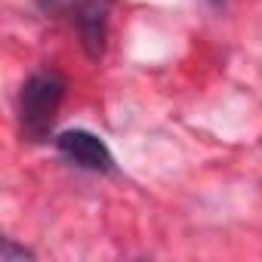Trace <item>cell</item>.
Returning a JSON list of instances; mask_svg holds the SVG:
<instances>
[{"label": "cell", "mask_w": 262, "mask_h": 262, "mask_svg": "<svg viewBox=\"0 0 262 262\" xmlns=\"http://www.w3.org/2000/svg\"><path fill=\"white\" fill-rule=\"evenodd\" d=\"M68 80L56 68H40L34 71L19 96V123H22V136L28 142H47L53 133L56 114L65 102Z\"/></svg>", "instance_id": "1"}, {"label": "cell", "mask_w": 262, "mask_h": 262, "mask_svg": "<svg viewBox=\"0 0 262 262\" xmlns=\"http://www.w3.org/2000/svg\"><path fill=\"white\" fill-rule=\"evenodd\" d=\"M25 259H34V253L25 250V247H16V244L7 237L4 247H0V262H25Z\"/></svg>", "instance_id": "4"}, {"label": "cell", "mask_w": 262, "mask_h": 262, "mask_svg": "<svg viewBox=\"0 0 262 262\" xmlns=\"http://www.w3.org/2000/svg\"><path fill=\"white\" fill-rule=\"evenodd\" d=\"M210 4H213V7H219V4H225V0H210Z\"/></svg>", "instance_id": "6"}, {"label": "cell", "mask_w": 262, "mask_h": 262, "mask_svg": "<svg viewBox=\"0 0 262 262\" xmlns=\"http://www.w3.org/2000/svg\"><path fill=\"white\" fill-rule=\"evenodd\" d=\"M111 7H114V0H71V7L65 13V16H71L77 37H80V47L93 62H99L105 56Z\"/></svg>", "instance_id": "2"}, {"label": "cell", "mask_w": 262, "mask_h": 262, "mask_svg": "<svg viewBox=\"0 0 262 262\" xmlns=\"http://www.w3.org/2000/svg\"><path fill=\"white\" fill-rule=\"evenodd\" d=\"M71 7V0H37V10L47 16H65Z\"/></svg>", "instance_id": "5"}, {"label": "cell", "mask_w": 262, "mask_h": 262, "mask_svg": "<svg viewBox=\"0 0 262 262\" xmlns=\"http://www.w3.org/2000/svg\"><path fill=\"white\" fill-rule=\"evenodd\" d=\"M56 151L68 164H74L86 173H102V176L114 173L111 148L96 133H90V129H65V133H59L56 136Z\"/></svg>", "instance_id": "3"}]
</instances>
